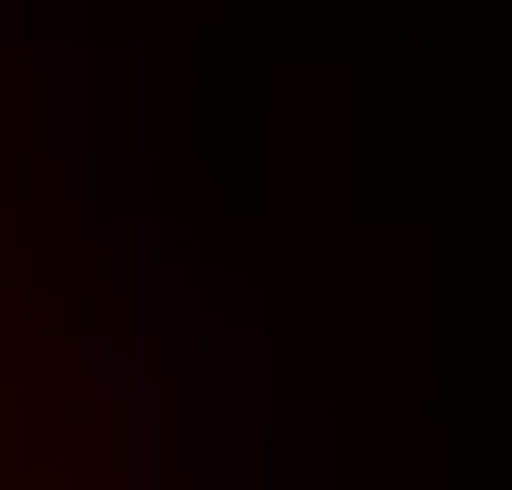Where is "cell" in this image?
<instances>
[{"label": "cell", "instance_id": "6da1fadb", "mask_svg": "<svg viewBox=\"0 0 512 490\" xmlns=\"http://www.w3.org/2000/svg\"><path fill=\"white\" fill-rule=\"evenodd\" d=\"M0 490H112V446H90V401L45 379V312H0Z\"/></svg>", "mask_w": 512, "mask_h": 490}]
</instances>
